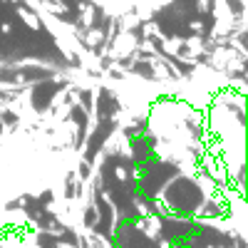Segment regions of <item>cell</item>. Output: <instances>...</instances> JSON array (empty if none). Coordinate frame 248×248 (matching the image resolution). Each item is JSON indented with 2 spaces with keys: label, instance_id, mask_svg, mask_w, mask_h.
I'll use <instances>...</instances> for the list:
<instances>
[{
  "label": "cell",
  "instance_id": "7a4b0ae2",
  "mask_svg": "<svg viewBox=\"0 0 248 248\" xmlns=\"http://www.w3.org/2000/svg\"><path fill=\"white\" fill-rule=\"evenodd\" d=\"M17 13L23 15V20H25V23H28V25H30L32 30H40V25H37V20H35V17H32L30 13H25V10H17Z\"/></svg>",
  "mask_w": 248,
  "mask_h": 248
},
{
  "label": "cell",
  "instance_id": "6da1fadb",
  "mask_svg": "<svg viewBox=\"0 0 248 248\" xmlns=\"http://www.w3.org/2000/svg\"><path fill=\"white\" fill-rule=\"evenodd\" d=\"M134 47H137V40L132 35H122V37H117V43H114L112 57H127Z\"/></svg>",
  "mask_w": 248,
  "mask_h": 248
},
{
  "label": "cell",
  "instance_id": "3957f363",
  "mask_svg": "<svg viewBox=\"0 0 248 248\" xmlns=\"http://www.w3.org/2000/svg\"><path fill=\"white\" fill-rule=\"evenodd\" d=\"M191 30H194V32H201L203 25H201V23H191Z\"/></svg>",
  "mask_w": 248,
  "mask_h": 248
}]
</instances>
